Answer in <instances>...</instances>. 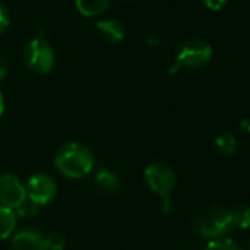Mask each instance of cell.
<instances>
[{
	"label": "cell",
	"mask_w": 250,
	"mask_h": 250,
	"mask_svg": "<svg viewBox=\"0 0 250 250\" xmlns=\"http://www.w3.org/2000/svg\"><path fill=\"white\" fill-rule=\"evenodd\" d=\"M56 168L69 179H81L94 168V155L91 149L79 142L64 144L54 157Z\"/></svg>",
	"instance_id": "obj_1"
},
{
	"label": "cell",
	"mask_w": 250,
	"mask_h": 250,
	"mask_svg": "<svg viewBox=\"0 0 250 250\" xmlns=\"http://www.w3.org/2000/svg\"><path fill=\"white\" fill-rule=\"evenodd\" d=\"M242 129H243L246 133H250V120L246 119V120H243V122H242Z\"/></svg>",
	"instance_id": "obj_21"
},
{
	"label": "cell",
	"mask_w": 250,
	"mask_h": 250,
	"mask_svg": "<svg viewBox=\"0 0 250 250\" xmlns=\"http://www.w3.org/2000/svg\"><path fill=\"white\" fill-rule=\"evenodd\" d=\"M26 198V188L16 176L3 174L0 177V202L3 207L15 211Z\"/></svg>",
	"instance_id": "obj_7"
},
{
	"label": "cell",
	"mask_w": 250,
	"mask_h": 250,
	"mask_svg": "<svg viewBox=\"0 0 250 250\" xmlns=\"http://www.w3.org/2000/svg\"><path fill=\"white\" fill-rule=\"evenodd\" d=\"M211 59H212V47L208 42L198 40V38L188 40L180 45L176 54L174 64L170 67L168 72L176 73L182 67L196 69V67L205 66Z\"/></svg>",
	"instance_id": "obj_4"
},
{
	"label": "cell",
	"mask_w": 250,
	"mask_h": 250,
	"mask_svg": "<svg viewBox=\"0 0 250 250\" xmlns=\"http://www.w3.org/2000/svg\"><path fill=\"white\" fill-rule=\"evenodd\" d=\"M12 250H44V236L35 229H25L12 239Z\"/></svg>",
	"instance_id": "obj_8"
},
{
	"label": "cell",
	"mask_w": 250,
	"mask_h": 250,
	"mask_svg": "<svg viewBox=\"0 0 250 250\" xmlns=\"http://www.w3.org/2000/svg\"><path fill=\"white\" fill-rule=\"evenodd\" d=\"M23 62L26 67L37 73L45 75L48 73L56 63V54L53 47L42 38H35L28 42L23 50Z\"/></svg>",
	"instance_id": "obj_5"
},
{
	"label": "cell",
	"mask_w": 250,
	"mask_h": 250,
	"mask_svg": "<svg viewBox=\"0 0 250 250\" xmlns=\"http://www.w3.org/2000/svg\"><path fill=\"white\" fill-rule=\"evenodd\" d=\"M145 180L149 189L163 199V211L168 214L171 211L170 195L176 188V174L171 167L164 163H154L145 168Z\"/></svg>",
	"instance_id": "obj_3"
},
{
	"label": "cell",
	"mask_w": 250,
	"mask_h": 250,
	"mask_svg": "<svg viewBox=\"0 0 250 250\" xmlns=\"http://www.w3.org/2000/svg\"><path fill=\"white\" fill-rule=\"evenodd\" d=\"M204 4L211 10H221L227 6L229 0H202Z\"/></svg>",
	"instance_id": "obj_19"
},
{
	"label": "cell",
	"mask_w": 250,
	"mask_h": 250,
	"mask_svg": "<svg viewBox=\"0 0 250 250\" xmlns=\"http://www.w3.org/2000/svg\"><path fill=\"white\" fill-rule=\"evenodd\" d=\"M26 195L28 198L35 202L37 205H47L50 204L57 195V185L56 182L47 174H35L28 180L26 185Z\"/></svg>",
	"instance_id": "obj_6"
},
{
	"label": "cell",
	"mask_w": 250,
	"mask_h": 250,
	"mask_svg": "<svg viewBox=\"0 0 250 250\" xmlns=\"http://www.w3.org/2000/svg\"><path fill=\"white\" fill-rule=\"evenodd\" d=\"M75 4L79 13L91 18L104 13L110 7L111 0H75Z\"/></svg>",
	"instance_id": "obj_10"
},
{
	"label": "cell",
	"mask_w": 250,
	"mask_h": 250,
	"mask_svg": "<svg viewBox=\"0 0 250 250\" xmlns=\"http://www.w3.org/2000/svg\"><path fill=\"white\" fill-rule=\"evenodd\" d=\"M95 29H97V34L100 35V38L110 44L120 42L126 34L123 23L116 19H103L95 25Z\"/></svg>",
	"instance_id": "obj_9"
},
{
	"label": "cell",
	"mask_w": 250,
	"mask_h": 250,
	"mask_svg": "<svg viewBox=\"0 0 250 250\" xmlns=\"http://www.w3.org/2000/svg\"><path fill=\"white\" fill-rule=\"evenodd\" d=\"M38 208H40V205H37L35 202H32L29 198H26L15 211V214H18V215H21V217H32V215H35L37 212H38Z\"/></svg>",
	"instance_id": "obj_17"
},
{
	"label": "cell",
	"mask_w": 250,
	"mask_h": 250,
	"mask_svg": "<svg viewBox=\"0 0 250 250\" xmlns=\"http://www.w3.org/2000/svg\"><path fill=\"white\" fill-rule=\"evenodd\" d=\"M204 250H242V248L230 237H221L209 240L207 248Z\"/></svg>",
	"instance_id": "obj_15"
},
{
	"label": "cell",
	"mask_w": 250,
	"mask_h": 250,
	"mask_svg": "<svg viewBox=\"0 0 250 250\" xmlns=\"http://www.w3.org/2000/svg\"><path fill=\"white\" fill-rule=\"evenodd\" d=\"M66 246V239L60 233H50L44 236V250H63Z\"/></svg>",
	"instance_id": "obj_16"
},
{
	"label": "cell",
	"mask_w": 250,
	"mask_h": 250,
	"mask_svg": "<svg viewBox=\"0 0 250 250\" xmlns=\"http://www.w3.org/2000/svg\"><path fill=\"white\" fill-rule=\"evenodd\" d=\"M193 229L198 236L214 240V239L229 237L236 230V224L233 220L231 209L211 208L204 211L195 218Z\"/></svg>",
	"instance_id": "obj_2"
},
{
	"label": "cell",
	"mask_w": 250,
	"mask_h": 250,
	"mask_svg": "<svg viewBox=\"0 0 250 250\" xmlns=\"http://www.w3.org/2000/svg\"><path fill=\"white\" fill-rule=\"evenodd\" d=\"M16 227V214L13 209L0 205V240L9 237Z\"/></svg>",
	"instance_id": "obj_12"
},
{
	"label": "cell",
	"mask_w": 250,
	"mask_h": 250,
	"mask_svg": "<svg viewBox=\"0 0 250 250\" xmlns=\"http://www.w3.org/2000/svg\"><path fill=\"white\" fill-rule=\"evenodd\" d=\"M231 214H233V220H234L236 229H242V230L250 229V207L240 205L237 208H233Z\"/></svg>",
	"instance_id": "obj_14"
},
{
	"label": "cell",
	"mask_w": 250,
	"mask_h": 250,
	"mask_svg": "<svg viewBox=\"0 0 250 250\" xmlns=\"http://www.w3.org/2000/svg\"><path fill=\"white\" fill-rule=\"evenodd\" d=\"M10 25V13L4 4L0 3V35L9 28Z\"/></svg>",
	"instance_id": "obj_18"
},
{
	"label": "cell",
	"mask_w": 250,
	"mask_h": 250,
	"mask_svg": "<svg viewBox=\"0 0 250 250\" xmlns=\"http://www.w3.org/2000/svg\"><path fill=\"white\" fill-rule=\"evenodd\" d=\"M215 145L224 155H233L237 151V139L231 133H221L215 138Z\"/></svg>",
	"instance_id": "obj_13"
},
{
	"label": "cell",
	"mask_w": 250,
	"mask_h": 250,
	"mask_svg": "<svg viewBox=\"0 0 250 250\" xmlns=\"http://www.w3.org/2000/svg\"><path fill=\"white\" fill-rule=\"evenodd\" d=\"M126 1H132V0H126Z\"/></svg>",
	"instance_id": "obj_23"
},
{
	"label": "cell",
	"mask_w": 250,
	"mask_h": 250,
	"mask_svg": "<svg viewBox=\"0 0 250 250\" xmlns=\"http://www.w3.org/2000/svg\"><path fill=\"white\" fill-rule=\"evenodd\" d=\"M3 111H4V100H3V95L0 92V116L3 114Z\"/></svg>",
	"instance_id": "obj_22"
},
{
	"label": "cell",
	"mask_w": 250,
	"mask_h": 250,
	"mask_svg": "<svg viewBox=\"0 0 250 250\" xmlns=\"http://www.w3.org/2000/svg\"><path fill=\"white\" fill-rule=\"evenodd\" d=\"M7 73V62L4 60V57L0 56V81L6 76Z\"/></svg>",
	"instance_id": "obj_20"
},
{
	"label": "cell",
	"mask_w": 250,
	"mask_h": 250,
	"mask_svg": "<svg viewBox=\"0 0 250 250\" xmlns=\"http://www.w3.org/2000/svg\"><path fill=\"white\" fill-rule=\"evenodd\" d=\"M95 182H97V185L103 190L110 192V193L119 190V188H120V179H119V176L114 174L113 171H110L108 168H104V167L100 168V170H97V173H95Z\"/></svg>",
	"instance_id": "obj_11"
}]
</instances>
